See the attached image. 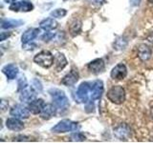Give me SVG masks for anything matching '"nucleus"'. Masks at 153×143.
<instances>
[{"instance_id":"nucleus-13","label":"nucleus","mask_w":153,"mask_h":143,"mask_svg":"<svg viewBox=\"0 0 153 143\" xmlns=\"http://www.w3.org/2000/svg\"><path fill=\"white\" fill-rule=\"evenodd\" d=\"M44 100L41 99V98H35L33 100H32L31 102H29V105H28V109L29 111L31 112V114H40L41 111L43 107H44Z\"/></svg>"},{"instance_id":"nucleus-31","label":"nucleus","mask_w":153,"mask_h":143,"mask_svg":"<svg viewBox=\"0 0 153 143\" xmlns=\"http://www.w3.org/2000/svg\"><path fill=\"white\" fill-rule=\"evenodd\" d=\"M10 35H11V33H10V32H9V33H8V32L6 33V32H1V41H4V40L6 39L7 37H9Z\"/></svg>"},{"instance_id":"nucleus-23","label":"nucleus","mask_w":153,"mask_h":143,"mask_svg":"<svg viewBox=\"0 0 153 143\" xmlns=\"http://www.w3.org/2000/svg\"><path fill=\"white\" fill-rule=\"evenodd\" d=\"M81 25H82V23H81L80 20H74L73 22L71 23L70 25V32L71 35L75 36L76 35H79L81 31Z\"/></svg>"},{"instance_id":"nucleus-2","label":"nucleus","mask_w":153,"mask_h":143,"mask_svg":"<svg viewBox=\"0 0 153 143\" xmlns=\"http://www.w3.org/2000/svg\"><path fill=\"white\" fill-rule=\"evenodd\" d=\"M33 61H35V63H36L37 65L41 66L42 68L49 69L50 67H52L53 63H54L55 56L52 55L51 52L44 50L35 55Z\"/></svg>"},{"instance_id":"nucleus-5","label":"nucleus","mask_w":153,"mask_h":143,"mask_svg":"<svg viewBox=\"0 0 153 143\" xmlns=\"http://www.w3.org/2000/svg\"><path fill=\"white\" fill-rule=\"evenodd\" d=\"M91 82H82L76 90V98L80 103H87L90 101Z\"/></svg>"},{"instance_id":"nucleus-24","label":"nucleus","mask_w":153,"mask_h":143,"mask_svg":"<svg viewBox=\"0 0 153 143\" xmlns=\"http://www.w3.org/2000/svg\"><path fill=\"white\" fill-rule=\"evenodd\" d=\"M51 16L55 18H62L67 14V11L65 9H56L53 12H51Z\"/></svg>"},{"instance_id":"nucleus-6","label":"nucleus","mask_w":153,"mask_h":143,"mask_svg":"<svg viewBox=\"0 0 153 143\" xmlns=\"http://www.w3.org/2000/svg\"><path fill=\"white\" fill-rule=\"evenodd\" d=\"M102 93H103V83L102 80H95L93 82H91V92H90L91 102L100 99Z\"/></svg>"},{"instance_id":"nucleus-12","label":"nucleus","mask_w":153,"mask_h":143,"mask_svg":"<svg viewBox=\"0 0 153 143\" xmlns=\"http://www.w3.org/2000/svg\"><path fill=\"white\" fill-rule=\"evenodd\" d=\"M87 68L92 74H99L104 71V68H105L104 61L102 58H97L93 61H91L90 63H88Z\"/></svg>"},{"instance_id":"nucleus-21","label":"nucleus","mask_w":153,"mask_h":143,"mask_svg":"<svg viewBox=\"0 0 153 143\" xmlns=\"http://www.w3.org/2000/svg\"><path fill=\"white\" fill-rule=\"evenodd\" d=\"M23 25L22 20H17V19H2L1 21V28L6 30V29H13Z\"/></svg>"},{"instance_id":"nucleus-26","label":"nucleus","mask_w":153,"mask_h":143,"mask_svg":"<svg viewBox=\"0 0 153 143\" xmlns=\"http://www.w3.org/2000/svg\"><path fill=\"white\" fill-rule=\"evenodd\" d=\"M17 85H18V91H22L25 89L28 84H27V80H26V77L25 76H21V77L18 78V81H17Z\"/></svg>"},{"instance_id":"nucleus-17","label":"nucleus","mask_w":153,"mask_h":143,"mask_svg":"<svg viewBox=\"0 0 153 143\" xmlns=\"http://www.w3.org/2000/svg\"><path fill=\"white\" fill-rule=\"evenodd\" d=\"M56 107L55 104L54 105L45 104L41 113H40V116H41V118L48 120V119H50L54 116H56Z\"/></svg>"},{"instance_id":"nucleus-14","label":"nucleus","mask_w":153,"mask_h":143,"mask_svg":"<svg viewBox=\"0 0 153 143\" xmlns=\"http://www.w3.org/2000/svg\"><path fill=\"white\" fill-rule=\"evenodd\" d=\"M6 126L9 130L14 131V132H19L24 129V124L23 122L17 117H11L8 118L6 120Z\"/></svg>"},{"instance_id":"nucleus-8","label":"nucleus","mask_w":153,"mask_h":143,"mask_svg":"<svg viewBox=\"0 0 153 143\" xmlns=\"http://www.w3.org/2000/svg\"><path fill=\"white\" fill-rule=\"evenodd\" d=\"M114 135L121 140L126 139V138H128L131 136V129L127 124L122 123L116 128H114Z\"/></svg>"},{"instance_id":"nucleus-10","label":"nucleus","mask_w":153,"mask_h":143,"mask_svg":"<svg viewBox=\"0 0 153 143\" xmlns=\"http://www.w3.org/2000/svg\"><path fill=\"white\" fill-rule=\"evenodd\" d=\"M30 111L29 109L25 108L24 106L20 104H17L16 106H13L11 110V116H14V117H17L19 119H27L29 116H30Z\"/></svg>"},{"instance_id":"nucleus-29","label":"nucleus","mask_w":153,"mask_h":143,"mask_svg":"<svg viewBox=\"0 0 153 143\" xmlns=\"http://www.w3.org/2000/svg\"><path fill=\"white\" fill-rule=\"evenodd\" d=\"M33 86H35V88L36 90V92H37V91H38V92H41L42 86H41V83L39 82V81H38L37 79H33Z\"/></svg>"},{"instance_id":"nucleus-35","label":"nucleus","mask_w":153,"mask_h":143,"mask_svg":"<svg viewBox=\"0 0 153 143\" xmlns=\"http://www.w3.org/2000/svg\"><path fill=\"white\" fill-rule=\"evenodd\" d=\"M148 2L151 3V4H153V0H148Z\"/></svg>"},{"instance_id":"nucleus-33","label":"nucleus","mask_w":153,"mask_h":143,"mask_svg":"<svg viewBox=\"0 0 153 143\" xmlns=\"http://www.w3.org/2000/svg\"><path fill=\"white\" fill-rule=\"evenodd\" d=\"M147 40L150 41L151 43H153V32H151L150 35L147 36Z\"/></svg>"},{"instance_id":"nucleus-15","label":"nucleus","mask_w":153,"mask_h":143,"mask_svg":"<svg viewBox=\"0 0 153 143\" xmlns=\"http://www.w3.org/2000/svg\"><path fill=\"white\" fill-rule=\"evenodd\" d=\"M40 32V30L38 28H32V29H28L27 31H25V32L23 33L21 36V41L24 44V43H29L33 41L35 38H36L38 36Z\"/></svg>"},{"instance_id":"nucleus-11","label":"nucleus","mask_w":153,"mask_h":143,"mask_svg":"<svg viewBox=\"0 0 153 143\" xmlns=\"http://www.w3.org/2000/svg\"><path fill=\"white\" fill-rule=\"evenodd\" d=\"M79 73L78 71L75 69H72L70 71L69 74H67L61 80V84H63L64 86H67V87H71V86H74L79 80Z\"/></svg>"},{"instance_id":"nucleus-32","label":"nucleus","mask_w":153,"mask_h":143,"mask_svg":"<svg viewBox=\"0 0 153 143\" xmlns=\"http://www.w3.org/2000/svg\"><path fill=\"white\" fill-rule=\"evenodd\" d=\"M92 1L95 3V4H99V5H100V4H102L105 0H92Z\"/></svg>"},{"instance_id":"nucleus-30","label":"nucleus","mask_w":153,"mask_h":143,"mask_svg":"<svg viewBox=\"0 0 153 143\" xmlns=\"http://www.w3.org/2000/svg\"><path fill=\"white\" fill-rule=\"evenodd\" d=\"M142 0H129V2H130V5L133 7H137L140 5Z\"/></svg>"},{"instance_id":"nucleus-9","label":"nucleus","mask_w":153,"mask_h":143,"mask_svg":"<svg viewBox=\"0 0 153 143\" xmlns=\"http://www.w3.org/2000/svg\"><path fill=\"white\" fill-rule=\"evenodd\" d=\"M111 77L115 80H123L126 77L127 75V68L126 66L123 64V63H120L118 65H116L112 69L111 71Z\"/></svg>"},{"instance_id":"nucleus-3","label":"nucleus","mask_w":153,"mask_h":143,"mask_svg":"<svg viewBox=\"0 0 153 143\" xmlns=\"http://www.w3.org/2000/svg\"><path fill=\"white\" fill-rule=\"evenodd\" d=\"M107 98L114 104H122L126 100V91L120 85L113 86L106 94Z\"/></svg>"},{"instance_id":"nucleus-19","label":"nucleus","mask_w":153,"mask_h":143,"mask_svg":"<svg viewBox=\"0 0 153 143\" xmlns=\"http://www.w3.org/2000/svg\"><path fill=\"white\" fill-rule=\"evenodd\" d=\"M2 73L7 76V78L12 80L14 79L17 76L18 68L16 64H8L2 69Z\"/></svg>"},{"instance_id":"nucleus-18","label":"nucleus","mask_w":153,"mask_h":143,"mask_svg":"<svg viewBox=\"0 0 153 143\" xmlns=\"http://www.w3.org/2000/svg\"><path fill=\"white\" fill-rule=\"evenodd\" d=\"M36 93L35 89L33 87H26L24 90L21 91V94H20V100L22 102H31L32 100H33L36 98Z\"/></svg>"},{"instance_id":"nucleus-22","label":"nucleus","mask_w":153,"mask_h":143,"mask_svg":"<svg viewBox=\"0 0 153 143\" xmlns=\"http://www.w3.org/2000/svg\"><path fill=\"white\" fill-rule=\"evenodd\" d=\"M39 26L44 31H52L57 28V22L54 18H46L39 23Z\"/></svg>"},{"instance_id":"nucleus-4","label":"nucleus","mask_w":153,"mask_h":143,"mask_svg":"<svg viewBox=\"0 0 153 143\" xmlns=\"http://www.w3.org/2000/svg\"><path fill=\"white\" fill-rule=\"evenodd\" d=\"M76 128H78V123L76 122L69 120V119H63L52 128V132L56 133L73 132L76 130Z\"/></svg>"},{"instance_id":"nucleus-25","label":"nucleus","mask_w":153,"mask_h":143,"mask_svg":"<svg viewBox=\"0 0 153 143\" xmlns=\"http://www.w3.org/2000/svg\"><path fill=\"white\" fill-rule=\"evenodd\" d=\"M123 42H126V40H123V37L118 38V39L116 40V42L114 43V49H116V50L124 49V47L126 46V43H124V44H123Z\"/></svg>"},{"instance_id":"nucleus-34","label":"nucleus","mask_w":153,"mask_h":143,"mask_svg":"<svg viewBox=\"0 0 153 143\" xmlns=\"http://www.w3.org/2000/svg\"><path fill=\"white\" fill-rule=\"evenodd\" d=\"M5 2L6 3H10V4H12V3H13V2H16V0H4Z\"/></svg>"},{"instance_id":"nucleus-7","label":"nucleus","mask_w":153,"mask_h":143,"mask_svg":"<svg viewBox=\"0 0 153 143\" xmlns=\"http://www.w3.org/2000/svg\"><path fill=\"white\" fill-rule=\"evenodd\" d=\"M13 12H31L33 10V5L29 0H21V1H16L10 5L9 8Z\"/></svg>"},{"instance_id":"nucleus-1","label":"nucleus","mask_w":153,"mask_h":143,"mask_svg":"<svg viewBox=\"0 0 153 143\" xmlns=\"http://www.w3.org/2000/svg\"><path fill=\"white\" fill-rule=\"evenodd\" d=\"M49 94L52 97L53 102L56 105V107L59 110H65L68 109L69 107V99L66 97L63 91L59 89H51L49 90Z\"/></svg>"},{"instance_id":"nucleus-20","label":"nucleus","mask_w":153,"mask_h":143,"mask_svg":"<svg viewBox=\"0 0 153 143\" xmlns=\"http://www.w3.org/2000/svg\"><path fill=\"white\" fill-rule=\"evenodd\" d=\"M55 68L57 72H60L61 70H63L66 65H67V59L64 56L63 54L61 52H57V54L55 55Z\"/></svg>"},{"instance_id":"nucleus-28","label":"nucleus","mask_w":153,"mask_h":143,"mask_svg":"<svg viewBox=\"0 0 153 143\" xmlns=\"http://www.w3.org/2000/svg\"><path fill=\"white\" fill-rule=\"evenodd\" d=\"M54 36H55V32H45L44 35H42L41 39L45 42H48V41L52 40V38Z\"/></svg>"},{"instance_id":"nucleus-16","label":"nucleus","mask_w":153,"mask_h":143,"mask_svg":"<svg viewBox=\"0 0 153 143\" xmlns=\"http://www.w3.org/2000/svg\"><path fill=\"white\" fill-rule=\"evenodd\" d=\"M152 55L151 48L146 44H141L138 47V57L142 61H147Z\"/></svg>"},{"instance_id":"nucleus-27","label":"nucleus","mask_w":153,"mask_h":143,"mask_svg":"<svg viewBox=\"0 0 153 143\" xmlns=\"http://www.w3.org/2000/svg\"><path fill=\"white\" fill-rule=\"evenodd\" d=\"M71 138L73 139L74 141H83L85 140V136L82 135V133H74V135H72Z\"/></svg>"}]
</instances>
